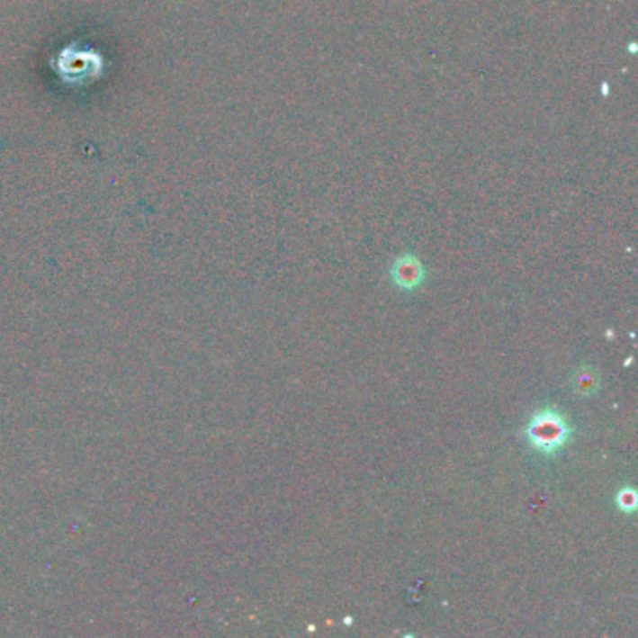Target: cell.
<instances>
[{"mask_svg":"<svg viewBox=\"0 0 638 638\" xmlns=\"http://www.w3.org/2000/svg\"><path fill=\"white\" fill-rule=\"evenodd\" d=\"M525 436L537 454L553 457L563 445L570 444L573 429L562 412L549 407L530 418L525 427Z\"/></svg>","mask_w":638,"mask_h":638,"instance_id":"obj_1","label":"cell"},{"mask_svg":"<svg viewBox=\"0 0 638 638\" xmlns=\"http://www.w3.org/2000/svg\"><path fill=\"white\" fill-rule=\"evenodd\" d=\"M390 275L395 287L414 291L425 281V268L414 253H403L393 261Z\"/></svg>","mask_w":638,"mask_h":638,"instance_id":"obj_2","label":"cell"},{"mask_svg":"<svg viewBox=\"0 0 638 638\" xmlns=\"http://www.w3.org/2000/svg\"><path fill=\"white\" fill-rule=\"evenodd\" d=\"M571 388L580 397H592L601 388V376L599 371L592 365H584L575 369L571 376Z\"/></svg>","mask_w":638,"mask_h":638,"instance_id":"obj_3","label":"cell"},{"mask_svg":"<svg viewBox=\"0 0 638 638\" xmlns=\"http://www.w3.org/2000/svg\"><path fill=\"white\" fill-rule=\"evenodd\" d=\"M616 504H618V508L624 513H633L634 508H636V492H634V489H631V487L622 489L618 492V496H616Z\"/></svg>","mask_w":638,"mask_h":638,"instance_id":"obj_4","label":"cell"},{"mask_svg":"<svg viewBox=\"0 0 638 638\" xmlns=\"http://www.w3.org/2000/svg\"><path fill=\"white\" fill-rule=\"evenodd\" d=\"M634 51H636V45L631 43V45H629V53H634Z\"/></svg>","mask_w":638,"mask_h":638,"instance_id":"obj_5","label":"cell"}]
</instances>
